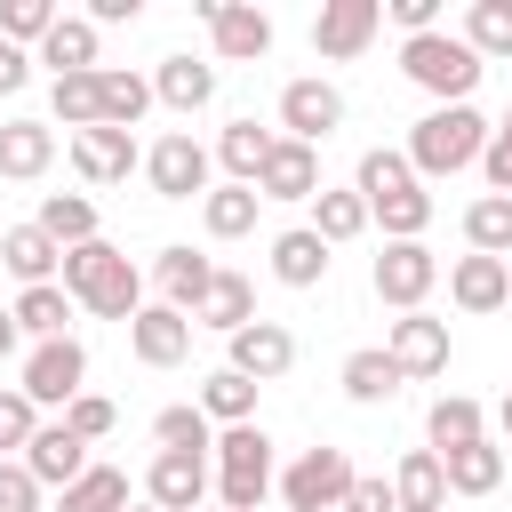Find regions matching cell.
<instances>
[{
	"label": "cell",
	"instance_id": "25",
	"mask_svg": "<svg viewBox=\"0 0 512 512\" xmlns=\"http://www.w3.org/2000/svg\"><path fill=\"white\" fill-rule=\"evenodd\" d=\"M392 504H400V512H448V480H440V456H432V448H408V456H400Z\"/></svg>",
	"mask_w": 512,
	"mask_h": 512
},
{
	"label": "cell",
	"instance_id": "15",
	"mask_svg": "<svg viewBox=\"0 0 512 512\" xmlns=\"http://www.w3.org/2000/svg\"><path fill=\"white\" fill-rule=\"evenodd\" d=\"M128 344H136L144 368H176V360L192 352V320H184L176 304H144V312L128 320Z\"/></svg>",
	"mask_w": 512,
	"mask_h": 512
},
{
	"label": "cell",
	"instance_id": "52",
	"mask_svg": "<svg viewBox=\"0 0 512 512\" xmlns=\"http://www.w3.org/2000/svg\"><path fill=\"white\" fill-rule=\"evenodd\" d=\"M24 80H32V56H24V48H8V40H0V96H16V88H24Z\"/></svg>",
	"mask_w": 512,
	"mask_h": 512
},
{
	"label": "cell",
	"instance_id": "1",
	"mask_svg": "<svg viewBox=\"0 0 512 512\" xmlns=\"http://www.w3.org/2000/svg\"><path fill=\"white\" fill-rule=\"evenodd\" d=\"M56 288H64L80 312H96V320H136V312H144V272H136L112 240H80V248H64Z\"/></svg>",
	"mask_w": 512,
	"mask_h": 512
},
{
	"label": "cell",
	"instance_id": "7",
	"mask_svg": "<svg viewBox=\"0 0 512 512\" xmlns=\"http://www.w3.org/2000/svg\"><path fill=\"white\" fill-rule=\"evenodd\" d=\"M352 480H360V472H352L344 448H304V456L280 472V496H288V512H336Z\"/></svg>",
	"mask_w": 512,
	"mask_h": 512
},
{
	"label": "cell",
	"instance_id": "27",
	"mask_svg": "<svg viewBox=\"0 0 512 512\" xmlns=\"http://www.w3.org/2000/svg\"><path fill=\"white\" fill-rule=\"evenodd\" d=\"M440 480H448V496H488V488L504 480V448H496V440L448 448V456H440Z\"/></svg>",
	"mask_w": 512,
	"mask_h": 512
},
{
	"label": "cell",
	"instance_id": "3",
	"mask_svg": "<svg viewBox=\"0 0 512 512\" xmlns=\"http://www.w3.org/2000/svg\"><path fill=\"white\" fill-rule=\"evenodd\" d=\"M208 456H216V512H256L272 496V440H264V424H224Z\"/></svg>",
	"mask_w": 512,
	"mask_h": 512
},
{
	"label": "cell",
	"instance_id": "34",
	"mask_svg": "<svg viewBox=\"0 0 512 512\" xmlns=\"http://www.w3.org/2000/svg\"><path fill=\"white\" fill-rule=\"evenodd\" d=\"M424 432H432V456L488 440V432H480V400H464V392H440V400H432V416H424Z\"/></svg>",
	"mask_w": 512,
	"mask_h": 512
},
{
	"label": "cell",
	"instance_id": "14",
	"mask_svg": "<svg viewBox=\"0 0 512 512\" xmlns=\"http://www.w3.org/2000/svg\"><path fill=\"white\" fill-rule=\"evenodd\" d=\"M512 296V264L504 256H456L448 264V304L456 312H504Z\"/></svg>",
	"mask_w": 512,
	"mask_h": 512
},
{
	"label": "cell",
	"instance_id": "45",
	"mask_svg": "<svg viewBox=\"0 0 512 512\" xmlns=\"http://www.w3.org/2000/svg\"><path fill=\"white\" fill-rule=\"evenodd\" d=\"M48 24H56V0H0V40H8V48L48 40Z\"/></svg>",
	"mask_w": 512,
	"mask_h": 512
},
{
	"label": "cell",
	"instance_id": "49",
	"mask_svg": "<svg viewBox=\"0 0 512 512\" xmlns=\"http://www.w3.org/2000/svg\"><path fill=\"white\" fill-rule=\"evenodd\" d=\"M480 168H488V184L512 200V120H504V128H488V152H480Z\"/></svg>",
	"mask_w": 512,
	"mask_h": 512
},
{
	"label": "cell",
	"instance_id": "51",
	"mask_svg": "<svg viewBox=\"0 0 512 512\" xmlns=\"http://www.w3.org/2000/svg\"><path fill=\"white\" fill-rule=\"evenodd\" d=\"M336 512H400V504H392V488H384V480H352Z\"/></svg>",
	"mask_w": 512,
	"mask_h": 512
},
{
	"label": "cell",
	"instance_id": "42",
	"mask_svg": "<svg viewBox=\"0 0 512 512\" xmlns=\"http://www.w3.org/2000/svg\"><path fill=\"white\" fill-rule=\"evenodd\" d=\"M344 392H352L360 408H376V400H392V392H400V368H392L376 344H368V352H344Z\"/></svg>",
	"mask_w": 512,
	"mask_h": 512
},
{
	"label": "cell",
	"instance_id": "5",
	"mask_svg": "<svg viewBox=\"0 0 512 512\" xmlns=\"http://www.w3.org/2000/svg\"><path fill=\"white\" fill-rule=\"evenodd\" d=\"M32 408H72L88 392V344L80 336H56V344H32L24 360V384H16Z\"/></svg>",
	"mask_w": 512,
	"mask_h": 512
},
{
	"label": "cell",
	"instance_id": "11",
	"mask_svg": "<svg viewBox=\"0 0 512 512\" xmlns=\"http://www.w3.org/2000/svg\"><path fill=\"white\" fill-rule=\"evenodd\" d=\"M384 360L400 368V384H408V376H440V368H448V320H432V312H400L392 336H384Z\"/></svg>",
	"mask_w": 512,
	"mask_h": 512
},
{
	"label": "cell",
	"instance_id": "31",
	"mask_svg": "<svg viewBox=\"0 0 512 512\" xmlns=\"http://www.w3.org/2000/svg\"><path fill=\"white\" fill-rule=\"evenodd\" d=\"M32 224H40L56 248H80V240H96V200H88V192H48Z\"/></svg>",
	"mask_w": 512,
	"mask_h": 512
},
{
	"label": "cell",
	"instance_id": "41",
	"mask_svg": "<svg viewBox=\"0 0 512 512\" xmlns=\"http://www.w3.org/2000/svg\"><path fill=\"white\" fill-rule=\"evenodd\" d=\"M368 224H384L392 240H416V232L432 224V192H424V184H408V192H384V200H368Z\"/></svg>",
	"mask_w": 512,
	"mask_h": 512
},
{
	"label": "cell",
	"instance_id": "12",
	"mask_svg": "<svg viewBox=\"0 0 512 512\" xmlns=\"http://www.w3.org/2000/svg\"><path fill=\"white\" fill-rule=\"evenodd\" d=\"M232 376H248V384H280L288 368H296V336L280 328V320H248L240 336H232V360H224Z\"/></svg>",
	"mask_w": 512,
	"mask_h": 512
},
{
	"label": "cell",
	"instance_id": "21",
	"mask_svg": "<svg viewBox=\"0 0 512 512\" xmlns=\"http://www.w3.org/2000/svg\"><path fill=\"white\" fill-rule=\"evenodd\" d=\"M272 280H280V288H320V280H328V240H320L312 224H288V232L272 240Z\"/></svg>",
	"mask_w": 512,
	"mask_h": 512
},
{
	"label": "cell",
	"instance_id": "23",
	"mask_svg": "<svg viewBox=\"0 0 512 512\" xmlns=\"http://www.w3.org/2000/svg\"><path fill=\"white\" fill-rule=\"evenodd\" d=\"M48 160H56V128L48 120H8L0 128V176L32 184V176H48Z\"/></svg>",
	"mask_w": 512,
	"mask_h": 512
},
{
	"label": "cell",
	"instance_id": "18",
	"mask_svg": "<svg viewBox=\"0 0 512 512\" xmlns=\"http://www.w3.org/2000/svg\"><path fill=\"white\" fill-rule=\"evenodd\" d=\"M72 168L88 176V184H128V168H136V136L128 128H80L72 136Z\"/></svg>",
	"mask_w": 512,
	"mask_h": 512
},
{
	"label": "cell",
	"instance_id": "6",
	"mask_svg": "<svg viewBox=\"0 0 512 512\" xmlns=\"http://www.w3.org/2000/svg\"><path fill=\"white\" fill-rule=\"evenodd\" d=\"M432 280H440V256H432L424 240H384V256H376V272H368V288H376L392 312H424Z\"/></svg>",
	"mask_w": 512,
	"mask_h": 512
},
{
	"label": "cell",
	"instance_id": "9",
	"mask_svg": "<svg viewBox=\"0 0 512 512\" xmlns=\"http://www.w3.org/2000/svg\"><path fill=\"white\" fill-rule=\"evenodd\" d=\"M280 128H288V144H312L320 152V136L344 128V88L336 80H288L280 88Z\"/></svg>",
	"mask_w": 512,
	"mask_h": 512
},
{
	"label": "cell",
	"instance_id": "8",
	"mask_svg": "<svg viewBox=\"0 0 512 512\" xmlns=\"http://www.w3.org/2000/svg\"><path fill=\"white\" fill-rule=\"evenodd\" d=\"M144 176H152L160 200H208V152H200V136L192 128H168L144 152Z\"/></svg>",
	"mask_w": 512,
	"mask_h": 512
},
{
	"label": "cell",
	"instance_id": "37",
	"mask_svg": "<svg viewBox=\"0 0 512 512\" xmlns=\"http://www.w3.org/2000/svg\"><path fill=\"white\" fill-rule=\"evenodd\" d=\"M312 232H320L328 248L360 240V232H368V200H360V192H328V184H320V192H312Z\"/></svg>",
	"mask_w": 512,
	"mask_h": 512
},
{
	"label": "cell",
	"instance_id": "50",
	"mask_svg": "<svg viewBox=\"0 0 512 512\" xmlns=\"http://www.w3.org/2000/svg\"><path fill=\"white\" fill-rule=\"evenodd\" d=\"M384 16L416 40V32H440V0H384Z\"/></svg>",
	"mask_w": 512,
	"mask_h": 512
},
{
	"label": "cell",
	"instance_id": "17",
	"mask_svg": "<svg viewBox=\"0 0 512 512\" xmlns=\"http://www.w3.org/2000/svg\"><path fill=\"white\" fill-rule=\"evenodd\" d=\"M208 32H216V56H224V64H256V56L272 48V16L248 8V0H216Z\"/></svg>",
	"mask_w": 512,
	"mask_h": 512
},
{
	"label": "cell",
	"instance_id": "35",
	"mask_svg": "<svg viewBox=\"0 0 512 512\" xmlns=\"http://www.w3.org/2000/svg\"><path fill=\"white\" fill-rule=\"evenodd\" d=\"M56 512H128V472H120V464H88V472L56 496Z\"/></svg>",
	"mask_w": 512,
	"mask_h": 512
},
{
	"label": "cell",
	"instance_id": "20",
	"mask_svg": "<svg viewBox=\"0 0 512 512\" xmlns=\"http://www.w3.org/2000/svg\"><path fill=\"white\" fill-rule=\"evenodd\" d=\"M0 272H16L24 288H48V280L64 272V248H56L40 224H8V232H0Z\"/></svg>",
	"mask_w": 512,
	"mask_h": 512
},
{
	"label": "cell",
	"instance_id": "56",
	"mask_svg": "<svg viewBox=\"0 0 512 512\" xmlns=\"http://www.w3.org/2000/svg\"><path fill=\"white\" fill-rule=\"evenodd\" d=\"M128 512H160V504H128Z\"/></svg>",
	"mask_w": 512,
	"mask_h": 512
},
{
	"label": "cell",
	"instance_id": "4",
	"mask_svg": "<svg viewBox=\"0 0 512 512\" xmlns=\"http://www.w3.org/2000/svg\"><path fill=\"white\" fill-rule=\"evenodd\" d=\"M400 72L424 88V96H440V104H472V88H480V56L456 40V32H416V40H400Z\"/></svg>",
	"mask_w": 512,
	"mask_h": 512
},
{
	"label": "cell",
	"instance_id": "54",
	"mask_svg": "<svg viewBox=\"0 0 512 512\" xmlns=\"http://www.w3.org/2000/svg\"><path fill=\"white\" fill-rule=\"evenodd\" d=\"M16 344H24V336H16V312H0V360H8Z\"/></svg>",
	"mask_w": 512,
	"mask_h": 512
},
{
	"label": "cell",
	"instance_id": "43",
	"mask_svg": "<svg viewBox=\"0 0 512 512\" xmlns=\"http://www.w3.org/2000/svg\"><path fill=\"white\" fill-rule=\"evenodd\" d=\"M48 104H56V120L80 136V128H96L104 120V104H96V72H64L56 88H48Z\"/></svg>",
	"mask_w": 512,
	"mask_h": 512
},
{
	"label": "cell",
	"instance_id": "32",
	"mask_svg": "<svg viewBox=\"0 0 512 512\" xmlns=\"http://www.w3.org/2000/svg\"><path fill=\"white\" fill-rule=\"evenodd\" d=\"M8 312H16V336H40V344L72 336V328H64V320H72V296H64L56 280H48V288H24V296H16Z\"/></svg>",
	"mask_w": 512,
	"mask_h": 512
},
{
	"label": "cell",
	"instance_id": "53",
	"mask_svg": "<svg viewBox=\"0 0 512 512\" xmlns=\"http://www.w3.org/2000/svg\"><path fill=\"white\" fill-rule=\"evenodd\" d=\"M144 0H88V24H136Z\"/></svg>",
	"mask_w": 512,
	"mask_h": 512
},
{
	"label": "cell",
	"instance_id": "40",
	"mask_svg": "<svg viewBox=\"0 0 512 512\" xmlns=\"http://www.w3.org/2000/svg\"><path fill=\"white\" fill-rule=\"evenodd\" d=\"M480 64L488 56H512V0H472V16H464V32H456Z\"/></svg>",
	"mask_w": 512,
	"mask_h": 512
},
{
	"label": "cell",
	"instance_id": "36",
	"mask_svg": "<svg viewBox=\"0 0 512 512\" xmlns=\"http://www.w3.org/2000/svg\"><path fill=\"white\" fill-rule=\"evenodd\" d=\"M272 144H280L272 128H256V120H232V128L216 136V160L232 168V184H256V168L272 160Z\"/></svg>",
	"mask_w": 512,
	"mask_h": 512
},
{
	"label": "cell",
	"instance_id": "16",
	"mask_svg": "<svg viewBox=\"0 0 512 512\" xmlns=\"http://www.w3.org/2000/svg\"><path fill=\"white\" fill-rule=\"evenodd\" d=\"M144 504H160V512H208V464L200 456H152Z\"/></svg>",
	"mask_w": 512,
	"mask_h": 512
},
{
	"label": "cell",
	"instance_id": "29",
	"mask_svg": "<svg viewBox=\"0 0 512 512\" xmlns=\"http://www.w3.org/2000/svg\"><path fill=\"white\" fill-rule=\"evenodd\" d=\"M40 64H56V80L64 72H96V24L88 16H56L48 40H40Z\"/></svg>",
	"mask_w": 512,
	"mask_h": 512
},
{
	"label": "cell",
	"instance_id": "22",
	"mask_svg": "<svg viewBox=\"0 0 512 512\" xmlns=\"http://www.w3.org/2000/svg\"><path fill=\"white\" fill-rule=\"evenodd\" d=\"M152 280H160V304H176V312L192 320V312H200V296H208V280H216V264H208L200 248H160Z\"/></svg>",
	"mask_w": 512,
	"mask_h": 512
},
{
	"label": "cell",
	"instance_id": "48",
	"mask_svg": "<svg viewBox=\"0 0 512 512\" xmlns=\"http://www.w3.org/2000/svg\"><path fill=\"white\" fill-rule=\"evenodd\" d=\"M0 512H40V480L24 464H0Z\"/></svg>",
	"mask_w": 512,
	"mask_h": 512
},
{
	"label": "cell",
	"instance_id": "46",
	"mask_svg": "<svg viewBox=\"0 0 512 512\" xmlns=\"http://www.w3.org/2000/svg\"><path fill=\"white\" fill-rule=\"evenodd\" d=\"M112 424H120V408H112L104 392H80V400L64 408V432H72V440H104Z\"/></svg>",
	"mask_w": 512,
	"mask_h": 512
},
{
	"label": "cell",
	"instance_id": "33",
	"mask_svg": "<svg viewBox=\"0 0 512 512\" xmlns=\"http://www.w3.org/2000/svg\"><path fill=\"white\" fill-rule=\"evenodd\" d=\"M256 392H264V384H248V376L216 368V376L200 384V400H192V408H200L208 424H256Z\"/></svg>",
	"mask_w": 512,
	"mask_h": 512
},
{
	"label": "cell",
	"instance_id": "24",
	"mask_svg": "<svg viewBox=\"0 0 512 512\" xmlns=\"http://www.w3.org/2000/svg\"><path fill=\"white\" fill-rule=\"evenodd\" d=\"M152 96H160L168 112H200V104L216 96V64H200V56H160Z\"/></svg>",
	"mask_w": 512,
	"mask_h": 512
},
{
	"label": "cell",
	"instance_id": "47",
	"mask_svg": "<svg viewBox=\"0 0 512 512\" xmlns=\"http://www.w3.org/2000/svg\"><path fill=\"white\" fill-rule=\"evenodd\" d=\"M32 432H40L32 400L24 392H0V464H8V448H32Z\"/></svg>",
	"mask_w": 512,
	"mask_h": 512
},
{
	"label": "cell",
	"instance_id": "38",
	"mask_svg": "<svg viewBox=\"0 0 512 512\" xmlns=\"http://www.w3.org/2000/svg\"><path fill=\"white\" fill-rule=\"evenodd\" d=\"M152 440H160V456H200V464H208V448H216V432H208L200 408H160V416H152Z\"/></svg>",
	"mask_w": 512,
	"mask_h": 512
},
{
	"label": "cell",
	"instance_id": "2",
	"mask_svg": "<svg viewBox=\"0 0 512 512\" xmlns=\"http://www.w3.org/2000/svg\"><path fill=\"white\" fill-rule=\"evenodd\" d=\"M488 152V120L472 112V104H432L416 128H408V168H416V184L424 176H456V168H472Z\"/></svg>",
	"mask_w": 512,
	"mask_h": 512
},
{
	"label": "cell",
	"instance_id": "26",
	"mask_svg": "<svg viewBox=\"0 0 512 512\" xmlns=\"http://www.w3.org/2000/svg\"><path fill=\"white\" fill-rule=\"evenodd\" d=\"M192 320H200V328H224V336H240V328L256 320V288H248V272H216Z\"/></svg>",
	"mask_w": 512,
	"mask_h": 512
},
{
	"label": "cell",
	"instance_id": "55",
	"mask_svg": "<svg viewBox=\"0 0 512 512\" xmlns=\"http://www.w3.org/2000/svg\"><path fill=\"white\" fill-rule=\"evenodd\" d=\"M496 424H504V440H512V392H504V408H496Z\"/></svg>",
	"mask_w": 512,
	"mask_h": 512
},
{
	"label": "cell",
	"instance_id": "28",
	"mask_svg": "<svg viewBox=\"0 0 512 512\" xmlns=\"http://www.w3.org/2000/svg\"><path fill=\"white\" fill-rule=\"evenodd\" d=\"M96 104H104V128H128V136H136V120L152 112V80H144V72H104V64H96Z\"/></svg>",
	"mask_w": 512,
	"mask_h": 512
},
{
	"label": "cell",
	"instance_id": "30",
	"mask_svg": "<svg viewBox=\"0 0 512 512\" xmlns=\"http://www.w3.org/2000/svg\"><path fill=\"white\" fill-rule=\"evenodd\" d=\"M256 184H208V200H200V224L216 232V240H240V232H256Z\"/></svg>",
	"mask_w": 512,
	"mask_h": 512
},
{
	"label": "cell",
	"instance_id": "10",
	"mask_svg": "<svg viewBox=\"0 0 512 512\" xmlns=\"http://www.w3.org/2000/svg\"><path fill=\"white\" fill-rule=\"evenodd\" d=\"M376 24H384V0H328V8L312 16V48H320L328 64H352V56L376 40Z\"/></svg>",
	"mask_w": 512,
	"mask_h": 512
},
{
	"label": "cell",
	"instance_id": "19",
	"mask_svg": "<svg viewBox=\"0 0 512 512\" xmlns=\"http://www.w3.org/2000/svg\"><path fill=\"white\" fill-rule=\"evenodd\" d=\"M320 192V152L312 144H272V160L256 168V200H312Z\"/></svg>",
	"mask_w": 512,
	"mask_h": 512
},
{
	"label": "cell",
	"instance_id": "13",
	"mask_svg": "<svg viewBox=\"0 0 512 512\" xmlns=\"http://www.w3.org/2000/svg\"><path fill=\"white\" fill-rule=\"evenodd\" d=\"M16 464H24L40 488H56V496H64V488L88 472V440H72V432H64V416H56V424H40V432H32V448H24Z\"/></svg>",
	"mask_w": 512,
	"mask_h": 512
},
{
	"label": "cell",
	"instance_id": "44",
	"mask_svg": "<svg viewBox=\"0 0 512 512\" xmlns=\"http://www.w3.org/2000/svg\"><path fill=\"white\" fill-rule=\"evenodd\" d=\"M408 184H416V168H408V152H392V144H376V152L360 160V184H352V192H360V200H384V192H408Z\"/></svg>",
	"mask_w": 512,
	"mask_h": 512
},
{
	"label": "cell",
	"instance_id": "39",
	"mask_svg": "<svg viewBox=\"0 0 512 512\" xmlns=\"http://www.w3.org/2000/svg\"><path fill=\"white\" fill-rule=\"evenodd\" d=\"M464 240H472V256H504L512 248V200L504 192H480L464 208Z\"/></svg>",
	"mask_w": 512,
	"mask_h": 512
}]
</instances>
